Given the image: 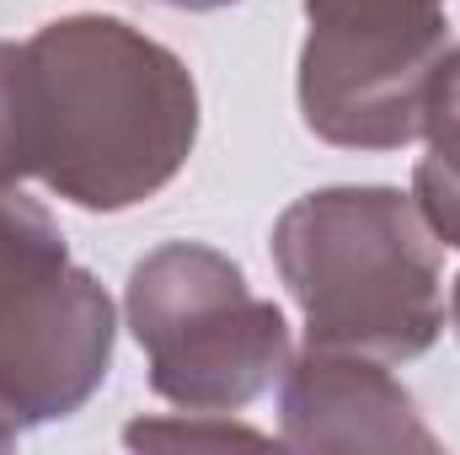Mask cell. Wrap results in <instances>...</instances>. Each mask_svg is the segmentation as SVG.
Returning <instances> with one entry per match:
<instances>
[{
	"mask_svg": "<svg viewBox=\"0 0 460 455\" xmlns=\"http://www.w3.org/2000/svg\"><path fill=\"white\" fill-rule=\"evenodd\" d=\"M423 139H429V156L412 172V204L423 226L434 230V241L460 246V43L434 70Z\"/></svg>",
	"mask_w": 460,
	"mask_h": 455,
	"instance_id": "7",
	"label": "cell"
},
{
	"mask_svg": "<svg viewBox=\"0 0 460 455\" xmlns=\"http://www.w3.org/2000/svg\"><path fill=\"white\" fill-rule=\"evenodd\" d=\"M161 5H177V11H220V5H235V0H161Z\"/></svg>",
	"mask_w": 460,
	"mask_h": 455,
	"instance_id": "9",
	"label": "cell"
},
{
	"mask_svg": "<svg viewBox=\"0 0 460 455\" xmlns=\"http://www.w3.org/2000/svg\"><path fill=\"white\" fill-rule=\"evenodd\" d=\"M113 300L70 263L54 215L0 188V451L81 413L113 370Z\"/></svg>",
	"mask_w": 460,
	"mask_h": 455,
	"instance_id": "4",
	"label": "cell"
},
{
	"mask_svg": "<svg viewBox=\"0 0 460 455\" xmlns=\"http://www.w3.org/2000/svg\"><path fill=\"white\" fill-rule=\"evenodd\" d=\"M123 317L150 359V391L182 413H241L295 359L284 311L252 295L246 273L204 241L145 252Z\"/></svg>",
	"mask_w": 460,
	"mask_h": 455,
	"instance_id": "3",
	"label": "cell"
},
{
	"mask_svg": "<svg viewBox=\"0 0 460 455\" xmlns=\"http://www.w3.org/2000/svg\"><path fill=\"white\" fill-rule=\"evenodd\" d=\"M273 268L311 348L407 364L445 333L439 241L402 188L348 183L295 199L273 226Z\"/></svg>",
	"mask_w": 460,
	"mask_h": 455,
	"instance_id": "2",
	"label": "cell"
},
{
	"mask_svg": "<svg viewBox=\"0 0 460 455\" xmlns=\"http://www.w3.org/2000/svg\"><path fill=\"white\" fill-rule=\"evenodd\" d=\"M450 0H305L300 118L338 150H402L423 134Z\"/></svg>",
	"mask_w": 460,
	"mask_h": 455,
	"instance_id": "5",
	"label": "cell"
},
{
	"mask_svg": "<svg viewBox=\"0 0 460 455\" xmlns=\"http://www.w3.org/2000/svg\"><path fill=\"white\" fill-rule=\"evenodd\" d=\"M279 424L289 451H439V434L418 418L412 391L385 359L311 348L289 359L279 391Z\"/></svg>",
	"mask_w": 460,
	"mask_h": 455,
	"instance_id": "6",
	"label": "cell"
},
{
	"mask_svg": "<svg viewBox=\"0 0 460 455\" xmlns=\"http://www.w3.org/2000/svg\"><path fill=\"white\" fill-rule=\"evenodd\" d=\"M128 445H230V440H262L257 429L230 424V413H188V424H128Z\"/></svg>",
	"mask_w": 460,
	"mask_h": 455,
	"instance_id": "8",
	"label": "cell"
},
{
	"mask_svg": "<svg viewBox=\"0 0 460 455\" xmlns=\"http://www.w3.org/2000/svg\"><path fill=\"white\" fill-rule=\"evenodd\" d=\"M450 322H456V338H460V279H456V290H450Z\"/></svg>",
	"mask_w": 460,
	"mask_h": 455,
	"instance_id": "10",
	"label": "cell"
},
{
	"mask_svg": "<svg viewBox=\"0 0 460 455\" xmlns=\"http://www.w3.org/2000/svg\"><path fill=\"white\" fill-rule=\"evenodd\" d=\"M199 145V81L145 27L75 11L0 38V188L38 177L75 210L155 199Z\"/></svg>",
	"mask_w": 460,
	"mask_h": 455,
	"instance_id": "1",
	"label": "cell"
}]
</instances>
